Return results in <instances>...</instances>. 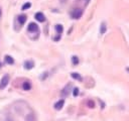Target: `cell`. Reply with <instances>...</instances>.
<instances>
[{
  "mask_svg": "<svg viewBox=\"0 0 129 121\" xmlns=\"http://www.w3.org/2000/svg\"><path fill=\"white\" fill-rule=\"evenodd\" d=\"M83 16V10L80 8H76L71 11V17L73 19H80Z\"/></svg>",
  "mask_w": 129,
  "mask_h": 121,
  "instance_id": "6da1fadb",
  "label": "cell"
},
{
  "mask_svg": "<svg viewBox=\"0 0 129 121\" xmlns=\"http://www.w3.org/2000/svg\"><path fill=\"white\" fill-rule=\"evenodd\" d=\"M8 83H9V76L8 75L3 76L2 79H1V81H0V89L3 90L4 88H6V86L8 85Z\"/></svg>",
  "mask_w": 129,
  "mask_h": 121,
  "instance_id": "7a4b0ae2",
  "label": "cell"
},
{
  "mask_svg": "<svg viewBox=\"0 0 129 121\" xmlns=\"http://www.w3.org/2000/svg\"><path fill=\"white\" fill-rule=\"evenodd\" d=\"M37 29H38V26H37V24H36V23L31 22V23H29V24H28L27 30H28L29 32H35V31H37Z\"/></svg>",
  "mask_w": 129,
  "mask_h": 121,
  "instance_id": "3957f363",
  "label": "cell"
},
{
  "mask_svg": "<svg viewBox=\"0 0 129 121\" xmlns=\"http://www.w3.org/2000/svg\"><path fill=\"white\" fill-rule=\"evenodd\" d=\"M23 67H24L25 70H31V69L34 67V63H33V60H31V59L25 60L24 64H23Z\"/></svg>",
  "mask_w": 129,
  "mask_h": 121,
  "instance_id": "277c9868",
  "label": "cell"
},
{
  "mask_svg": "<svg viewBox=\"0 0 129 121\" xmlns=\"http://www.w3.org/2000/svg\"><path fill=\"white\" fill-rule=\"evenodd\" d=\"M34 18H35L37 21H39V22H43V21L45 20V17H44V15H43L42 12H36V13L34 14Z\"/></svg>",
  "mask_w": 129,
  "mask_h": 121,
  "instance_id": "5b68a950",
  "label": "cell"
},
{
  "mask_svg": "<svg viewBox=\"0 0 129 121\" xmlns=\"http://www.w3.org/2000/svg\"><path fill=\"white\" fill-rule=\"evenodd\" d=\"M26 19H27V17H26L25 14H20V15H18V17H17V20H18L19 24H21V25L25 23Z\"/></svg>",
  "mask_w": 129,
  "mask_h": 121,
  "instance_id": "8992f818",
  "label": "cell"
},
{
  "mask_svg": "<svg viewBox=\"0 0 129 121\" xmlns=\"http://www.w3.org/2000/svg\"><path fill=\"white\" fill-rule=\"evenodd\" d=\"M63 104H64V101L63 100H59V101H57L55 104H54V109L55 110H60L62 107H63Z\"/></svg>",
  "mask_w": 129,
  "mask_h": 121,
  "instance_id": "52a82bcc",
  "label": "cell"
},
{
  "mask_svg": "<svg viewBox=\"0 0 129 121\" xmlns=\"http://www.w3.org/2000/svg\"><path fill=\"white\" fill-rule=\"evenodd\" d=\"M22 89L25 90V91L30 90V89H31V84H30L29 82H24V83L22 84Z\"/></svg>",
  "mask_w": 129,
  "mask_h": 121,
  "instance_id": "ba28073f",
  "label": "cell"
},
{
  "mask_svg": "<svg viewBox=\"0 0 129 121\" xmlns=\"http://www.w3.org/2000/svg\"><path fill=\"white\" fill-rule=\"evenodd\" d=\"M54 28H55V30H56V32H57L58 34H61V32L63 31V26H62L61 24H56V25L54 26Z\"/></svg>",
  "mask_w": 129,
  "mask_h": 121,
  "instance_id": "9c48e42d",
  "label": "cell"
},
{
  "mask_svg": "<svg viewBox=\"0 0 129 121\" xmlns=\"http://www.w3.org/2000/svg\"><path fill=\"white\" fill-rule=\"evenodd\" d=\"M106 31H107L106 22H102V23H101V26H100V32H101V33H105Z\"/></svg>",
  "mask_w": 129,
  "mask_h": 121,
  "instance_id": "30bf717a",
  "label": "cell"
},
{
  "mask_svg": "<svg viewBox=\"0 0 129 121\" xmlns=\"http://www.w3.org/2000/svg\"><path fill=\"white\" fill-rule=\"evenodd\" d=\"M5 62H6L8 65H13V64H14V59H13L10 55H5Z\"/></svg>",
  "mask_w": 129,
  "mask_h": 121,
  "instance_id": "8fae6325",
  "label": "cell"
},
{
  "mask_svg": "<svg viewBox=\"0 0 129 121\" xmlns=\"http://www.w3.org/2000/svg\"><path fill=\"white\" fill-rule=\"evenodd\" d=\"M72 78H74V79H76V80H78V81H82V77H81V75L80 74H77V73H72Z\"/></svg>",
  "mask_w": 129,
  "mask_h": 121,
  "instance_id": "7c38bea8",
  "label": "cell"
},
{
  "mask_svg": "<svg viewBox=\"0 0 129 121\" xmlns=\"http://www.w3.org/2000/svg\"><path fill=\"white\" fill-rule=\"evenodd\" d=\"M30 6H31V3H30V2H26V3L23 4V6L21 7V9H22V10H26V9L30 8Z\"/></svg>",
  "mask_w": 129,
  "mask_h": 121,
  "instance_id": "4fadbf2b",
  "label": "cell"
},
{
  "mask_svg": "<svg viewBox=\"0 0 129 121\" xmlns=\"http://www.w3.org/2000/svg\"><path fill=\"white\" fill-rule=\"evenodd\" d=\"M72 62H73V65H78V64H79V58H78L76 55H74V56L72 57Z\"/></svg>",
  "mask_w": 129,
  "mask_h": 121,
  "instance_id": "5bb4252c",
  "label": "cell"
},
{
  "mask_svg": "<svg viewBox=\"0 0 129 121\" xmlns=\"http://www.w3.org/2000/svg\"><path fill=\"white\" fill-rule=\"evenodd\" d=\"M70 88H71V87H70V85H67V87L62 90V94H63L64 96H66V95H68V92L70 91Z\"/></svg>",
  "mask_w": 129,
  "mask_h": 121,
  "instance_id": "9a60e30c",
  "label": "cell"
},
{
  "mask_svg": "<svg viewBox=\"0 0 129 121\" xmlns=\"http://www.w3.org/2000/svg\"><path fill=\"white\" fill-rule=\"evenodd\" d=\"M26 121H35V118H34V115L31 114V115H28L26 117Z\"/></svg>",
  "mask_w": 129,
  "mask_h": 121,
  "instance_id": "2e32d148",
  "label": "cell"
},
{
  "mask_svg": "<svg viewBox=\"0 0 129 121\" xmlns=\"http://www.w3.org/2000/svg\"><path fill=\"white\" fill-rule=\"evenodd\" d=\"M73 95H74L75 97L79 95V89H78V88H75V89H74V94H73Z\"/></svg>",
  "mask_w": 129,
  "mask_h": 121,
  "instance_id": "e0dca14e",
  "label": "cell"
},
{
  "mask_svg": "<svg viewBox=\"0 0 129 121\" xmlns=\"http://www.w3.org/2000/svg\"><path fill=\"white\" fill-rule=\"evenodd\" d=\"M88 106H89L90 108H93V107L95 106V104H94L93 101H88Z\"/></svg>",
  "mask_w": 129,
  "mask_h": 121,
  "instance_id": "ac0fdd59",
  "label": "cell"
},
{
  "mask_svg": "<svg viewBox=\"0 0 129 121\" xmlns=\"http://www.w3.org/2000/svg\"><path fill=\"white\" fill-rule=\"evenodd\" d=\"M59 39V35H57V36H55V38H54V40H58Z\"/></svg>",
  "mask_w": 129,
  "mask_h": 121,
  "instance_id": "d6986e66",
  "label": "cell"
},
{
  "mask_svg": "<svg viewBox=\"0 0 129 121\" xmlns=\"http://www.w3.org/2000/svg\"><path fill=\"white\" fill-rule=\"evenodd\" d=\"M1 16H2V10H1V8H0V18H1Z\"/></svg>",
  "mask_w": 129,
  "mask_h": 121,
  "instance_id": "ffe728a7",
  "label": "cell"
},
{
  "mask_svg": "<svg viewBox=\"0 0 129 121\" xmlns=\"http://www.w3.org/2000/svg\"><path fill=\"white\" fill-rule=\"evenodd\" d=\"M126 71H127V73L129 74V67H127V68H126Z\"/></svg>",
  "mask_w": 129,
  "mask_h": 121,
  "instance_id": "44dd1931",
  "label": "cell"
}]
</instances>
